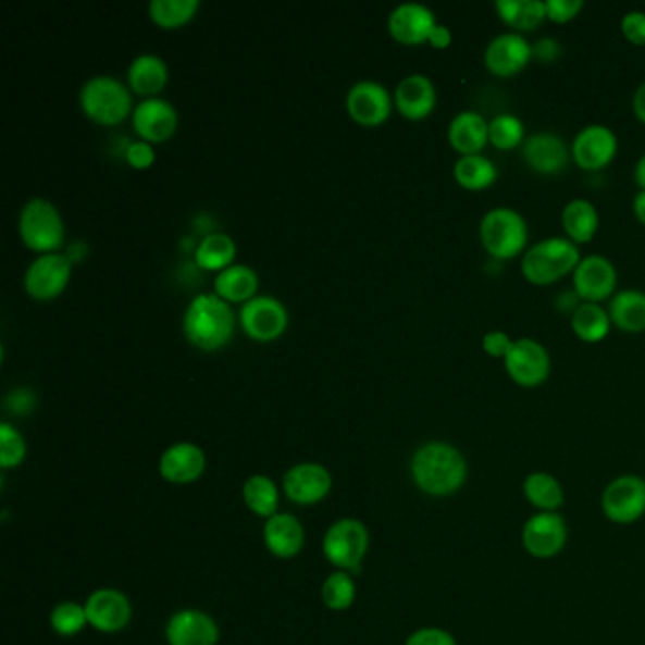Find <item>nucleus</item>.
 <instances>
[{
  "instance_id": "obj_1",
  "label": "nucleus",
  "mask_w": 645,
  "mask_h": 645,
  "mask_svg": "<svg viewBox=\"0 0 645 645\" xmlns=\"http://www.w3.org/2000/svg\"><path fill=\"white\" fill-rule=\"evenodd\" d=\"M414 485L430 496H450L464 485L468 464L462 452L449 443L422 445L411 460Z\"/></svg>"
},
{
  "instance_id": "obj_2",
  "label": "nucleus",
  "mask_w": 645,
  "mask_h": 645,
  "mask_svg": "<svg viewBox=\"0 0 645 645\" xmlns=\"http://www.w3.org/2000/svg\"><path fill=\"white\" fill-rule=\"evenodd\" d=\"M232 307L216 294H199L184 314V334L201 350H216L232 339Z\"/></svg>"
},
{
  "instance_id": "obj_3",
  "label": "nucleus",
  "mask_w": 645,
  "mask_h": 645,
  "mask_svg": "<svg viewBox=\"0 0 645 645\" xmlns=\"http://www.w3.org/2000/svg\"><path fill=\"white\" fill-rule=\"evenodd\" d=\"M580 248L568 237L539 240L529 248L521 261V273L530 284L549 286L580 265Z\"/></svg>"
},
{
  "instance_id": "obj_4",
  "label": "nucleus",
  "mask_w": 645,
  "mask_h": 645,
  "mask_svg": "<svg viewBox=\"0 0 645 645\" xmlns=\"http://www.w3.org/2000/svg\"><path fill=\"white\" fill-rule=\"evenodd\" d=\"M479 237L486 252L496 260H511L521 255L529 243V225L521 212L498 207L486 212L481 225Z\"/></svg>"
},
{
  "instance_id": "obj_5",
  "label": "nucleus",
  "mask_w": 645,
  "mask_h": 645,
  "mask_svg": "<svg viewBox=\"0 0 645 645\" xmlns=\"http://www.w3.org/2000/svg\"><path fill=\"white\" fill-rule=\"evenodd\" d=\"M80 104L87 116L102 125H116L131 112L129 89L114 76L99 74L84 84Z\"/></svg>"
},
{
  "instance_id": "obj_6",
  "label": "nucleus",
  "mask_w": 645,
  "mask_h": 645,
  "mask_svg": "<svg viewBox=\"0 0 645 645\" xmlns=\"http://www.w3.org/2000/svg\"><path fill=\"white\" fill-rule=\"evenodd\" d=\"M20 233L27 247L48 255L63 245L65 225L55 204L44 197H35L20 212Z\"/></svg>"
},
{
  "instance_id": "obj_7",
  "label": "nucleus",
  "mask_w": 645,
  "mask_h": 645,
  "mask_svg": "<svg viewBox=\"0 0 645 645\" xmlns=\"http://www.w3.org/2000/svg\"><path fill=\"white\" fill-rule=\"evenodd\" d=\"M370 545V534L363 522L342 519L327 529L324 536V555L342 570H358Z\"/></svg>"
},
{
  "instance_id": "obj_8",
  "label": "nucleus",
  "mask_w": 645,
  "mask_h": 645,
  "mask_svg": "<svg viewBox=\"0 0 645 645\" xmlns=\"http://www.w3.org/2000/svg\"><path fill=\"white\" fill-rule=\"evenodd\" d=\"M504 365L513 383L522 388H536L549 379L551 356L542 343L524 337L513 343L508 356L504 358Z\"/></svg>"
},
{
  "instance_id": "obj_9",
  "label": "nucleus",
  "mask_w": 645,
  "mask_h": 645,
  "mask_svg": "<svg viewBox=\"0 0 645 645\" xmlns=\"http://www.w3.org/2000/svg\"><path fill=\"white\" fill-rule=\"evenodd\" d=\"M604 516L616 524H632L645 513V481L638 475L613 479L603 494Z\"/></svg>"
},
{
  "instance_id": "obj_10",
  "label": "nucleus",
  "mask_w": 645,
  "mask_h": 645,
  "mask_svg": "<svg viewBox=\"0 0 645 645\" xmlns=\"http://www.w3.org/2000/svg\"><path fill=\"white\" fill-rule=\"evenodd\" d=\"M240 324L256 342H273L288 326V311L271 296H256L240 307Z\"/></svg>"
},
{
  "instance_id": "obj_11",
  "label": "nucleus",
  "mask_w": 645,
  "mask_h": 645,
  "mask_svg": "<svg viewBox=\"0 0 645 645\" xmlns=\"http://www.w3.org/2000/svg\"><path fill=\"white\" fill-rule=\"evenodd\" d=\"M616 286L617 269L606 256H585L573 271V290L583 303H600L613 298Z\"/></svg>"
},
{
  "instance_id": "obj_12",
  "label": "nucleus",
  "mask_w": 645,
  "mask_h": 645,
  "mask_svg": "<svg viewBox=\"0 0 645 645\" xmlns=\"http://www.w3.org/2000/svg\"><path fill=\"white\" fill-rule=\"evenodd\" d=\"M71 278L69 256L48 252L30 261L25 273V290L35 299L58 298Z\"/></svg>"
},
{
  "instance_id": "obj_13",
  "label": "nucleus",
  "mask_w": 645,
  "mask_h": 645,
  "mask_svg": "<svg viewBox=\"0 0 645 645\" xmlns=\"http://www.w3.org/2000/svg\"><path fill=\"white\" fill-rule=\"evenodd\" d=\"M568 529L562 517L542 511L530 517L522 529V545L534 559H553L565 549Z\"/></svg>"
},
{
  "instance_id": "obj_14",
  "label": "nucleus",
  "mask_w": 645,
  "mask_h": 645,
  "mask_svg": "<svg viewBox=\"0 0 645 645\" xmlns=\"http://www.w3.org/2000/svg\"><path fill=\"white\" fill-rule=\"evenodd\" d=\"M617 137L606 125H587L572 142V160L583 171L608 168L617 156Z\"/></svg>"
},
{
  "instance_id": "obj_15",
  "label": "nucleus",
  "mask_w": 645,
  "mask_h": 645,
  "mask_svg": "<svg viewBox=\"0 0 645 645\" xmlns=\"http://www.w3.org/2000/svg\"><path fill=\"white\" fill-rule=\"evenodd\" d=\"M532 58V46L519 33L498 35L485 50L486 69L500 78L517 76L529 66Z\"/></svg>"
},
{
  "instance_id": "obj_16",
  "label": "nucleus",
  "mask_w": 645,
  "mask_h": 645,
  "mask_svg": "<svg viewBox=\"0 0 645 645\" xmlns=\"http://www.w3.org/2000/svg\"><path fill=\"white\" fill-rule=\"evenodd\" d=\"M347 110L352 120L360 125H381L390 116L392 95L379 82H358L348 91Z\"/></svg>"
},
{
  "instance_id": "obj_17",
  "label": "nucleus",
  "mask_w": 645,
  "mask_h": 645,
  "mask_svg": "<svg viewBox=\"0 0 645 645\" xmlns=\"http://www.w3.org/2000/svg\"><path fill=\"white\" fill-rule=\"evenodd\" d=\"M572 148L555 133H536L522 142V160L534 173L559 174L568 168Z\"/></svg>"
},
{
  "instance_id": "obj_18",
  "label": "nucleus",
  "mask_w": 645,
  "mask_h": 645,
  "mask_svg": "<svg viewBox=\"0 0 645 645\" xmlns=\"http://www.w3.org/2000/svg\"><path fill=\"white\" fill-rule=\"evenodd\" d=\"M87 621L95 631L112 632L124 631L131 621V604L124 593L116 588H99L87 598Z\"/></svg>"
},
{
  "instance_id": "obj_19",
  "label": "nucleus",
  "mask_w": 645,
  "mask_h": 645,
  "mask_svg": "<svg viewBox=\"0 0 645 645\" xmlns=\"http://www.w3.org/2000/svg\"><path fill=\"white\" fill-rule=\"evenodd\" d=\"M176 124V110L161 97H148L133 110V127L146 142H163L173 137Z\"/></svg>"
},
{
  "instance_id": "obj_20",
  "label": "nucleus",
  "mask_w": 645,
  "mask_h": 645,
  "mask_svg": "<svg viewBox=\"0 0 645 645\" xmlns=\"http://www.w3.org/2000/svg\"><path fill=\"white\" fill-rule=\"evenodd\" d=\"M284 493L296 504L312 506L324 500L332 491V475L324 466L305 464L294 466L290 472L284 475Z\"/></svg>"
},
{
  "instance_id": "obj_21",
  "label": "nucleus",
  "mask_w": 645,
  "mask_h": 645,
  "mask_svg": "<svg viewBox=\"0 0 645 645\" xmlns=\"http://www.w3.org/2000/svg\"><path fill=\"white\" fill-rule=\"evenodd\" d=\"M435 15L429 7L421 2H404L392 10L388 17V30L398 42L417 46L429 42L435 29Z\"/></svg>"
},
{
  "instance_id": "obj_22",
  "label": "nucleus",
  "mask_w": 645,
  "mask_h": 645,
  "mask_svg": "<svg viewBox=\"0 0 645 645\" xmlns=\"http://www.w3.org/2000/svg\"><path fill=\"white\" fill-rule=\"evenodd\" d=\"M169 645H216L220 638L218 624L212 617L197 609H182L169 619Z\"/></svg>"
},
{
  "instance_id": "obj_23",
  "label": "nucleus",
  "mask_w": 645,
  "mask_h": 645,
  "mask_svg": "<svg viewBox=\"0 0 645 645\" xmlns=\"http://www.w3.org/2000/svg\"><path fill=\"white\" fill-rule=\"evenodd\" d=\"M204 452L194 443H176L169 447L160 460L161 477L174 485H188L204 472Z\"/></svg>"
},
{
  "instance_id": "obj_24",
  "label": "nucleus",
  "mask_w": 645,
  "mask_h": 645,
  "mask_svg": "<svg viewBox=\"0 0 645 645\" xmlns=\"http://www.w3.org/2000/svg\"><path fill=\"white\" fill-rule=\"evenodd\" d=\"M435 101H437V95H435L434 82L424 74L406 76L394 91L396 109L407 120H414V122L430 116L435 109Z\"/></svg>"
},
{
  "instance_id": "obj_25",
  "label": "nucleus",
  "mask_w": 645,
  "mask_h": 645,
  "mask_svg": "<svg viewBox=\"0 0 645 645\" xmlns=\"http://www.w3.org/2000/svg\"><path fill=\"white\" fill-rule=\"evenodd\" d=\"M263 539L275 557L292 559L303 549L305 530L301 522L290 513H276L265 522Z\"/></svg>"
},
{
  "instance_id": "obj_26",
  "label": "nucleus",
  "mask_w": 645,
  "mask_h": 645,
  "mask_svg": "<svg viewBox=\"0 0 645 645\" xmlns=\"http://www.w3.org/2000/svg\"><path fill=\"white\" fill-rule=\"evenodd\" d=\"M447 137L460 156H475L488 142V122L477 112L466 110L452 117Z\"/></svg>"
},
{
  "instance_id": "obj_27",
  "label": "nucleus",
  "mask_w": 645,
  "mask_h": 645,
  "mask_svg": "<svg viewBox=\"0 0 645 645\" xmlns=\"http://www.w3.org/2000/svg\"><path fill=\"white\" fill-rule=\"evenodd\" d=\"M611 324L627 334L645 332V294L640 290H623L613 294L608 307Z\"/></svg>"
},
{
  "instance_id": "obj_28",
  "label": "nucleus",
  "mask_w": 645,
  "mask_h": 645,
  "mask_svg": "<svg viewBox=\"0 0 645 645\" xmlns=\"http://www.w3.org/2000/svg\"><path fill=\"white\" fill-rule=\"evenodd\" d=\"M600 225V216L595 204L587 199H573L562 211V227L568 239L575 245H587L595 239Z\"/></svg>"
},
{
  "instance_id": "obj_29",
  "label": "nucleus",
  "mask_w": 645,
  "mask_h": 645,
  "mask_svg": "<svg viewBox=\"0 0 645 645\" xmlns=\"http://www.w3.org/2000/svg\"><path fill=\"white\" fill-rule=\"evenodd\" d=\"M127 76H129L133 91H137L138 95L153 97V95L160 94L163 87L168 86V63L160 55L142 53V55L133 59Z\"/></svg>"
},
{
  "instance_id": "obj_30",
  "label": "nucleus",
  "mask_w": 645,
  "mask_h": 645,
  "mask_svg": "<svg viewBox=\"0 0 645 645\" xmlns=\"http://www.w3.org/2000/svg\"><path fill=\"white\" fill-rule=\"evenodd\" d=\"M258 284H260V278H258L255 269L240 265V263L222 269L214 278L216 296L225 301H245L247 303L248 299L256 298Z\"/></svg>"
},
{
  "instance_id": "obj_31",
  "label": "nucleus",
  "mask_w": 645,
  "mask_h": 645,
  "mask_svg": "<svg viewBox=\"0 0 645 645\" xmlns=\"http://www.w3.org/2000/svg\"><path fill=\"white\" fill-rule=\"evenodd\" d=\"M494 8L501 22L519 35L537 29L547 20L545 2L539 0H498Z\"/></svg>"
},
{
  "instance_id": "obj_32",
  "label": "nucleus",
  "mask_w": 645,
  "mask_h": 645,
  "mask_svg": "<svg viewBox=\"0 0 645 645\" xmlns=\"http://www.w3.org/2000/svg\"><path fill=\"white\" fill-rule=\"evenodd\" d=\"M572 330L583 343H600L608 337L611 319L598 303H580L572 314Z\"/></svg>"
},
{
  "instance_id": "obj_33",
  "label": "nucleus",
  "mask_w": 645,
  "mask_h": 645,
  "mask_svg": "<svg viewBox=\"0 0 645 645\" xmlns=\"http://www.w3.org/2000/svg\"><path fill=\"white\" fill-rule=\"evenodd\" d=\"M496 178H498V169L483 153L460 156V160L455 163V181L470 191L491 188Z\"/></svg>"
},
{
  "instance_id": "obj_34",
  "label": "nucleus",
  "mask_w": 645,
  "mask_h": 645,
  "mask_svg": "<svg viewBox=\"0 0 645 645\" xmlns=\"http://www.w3.org/2000/svg\"><path fill=\"white\" fill-rule=\"evenodd\" d=\"M522 493L534 508L557 511L565 504V491L551 473L534 472L524 479Z\"/></svg>"
},
{
  "instance_id": "obj_35",
  "label": "nucleus",
  "mask_w": 645,
  "mask_h": 645,
  "mask_svg": "<svg viewBox=\"0 0 645 645\" xmlns=\"http://www.w3.org/2000/svg\"><path fill=\"white\" fill-rule=\"evenodd\" d=\"M235 252H237V248L227 233H211L197 245V265L207 269V271L220 273L222 269L232 265Z\"/></svg>"
},
{
  "instance_id": "obj_36",
  "label": "nucleus",
  "mask_w": 645,
  "mask_h": 645,
  "mask_svg": "<svg viewBox=\"0 0 645 645\" xmlns=\"http://www.w3.org/2000/svg\"><path fill=\"white\" fill-rule=\"evenodd\" d=\"M243 500L256 516L271 519L276 516L278 508V491L275 483L265 475H252L243 486Z\"/></svg>"
},
{
  "instance_id": "obj_37",
  "label": "nucleus",
  "mask_w": 645,
  "mask_h": 645,
  "mask_svg": "<svg viewBox=\"0 0 645 645\" xmlns=\"http://www.w3.org/2000/svg\"><path fill=\"white\" fill-rule=\"evenodd\" d=\"M199 10V0H152L148 12L161 27H178L188 23Z\"/></svg>"
},
{
  "instance_id": "obj_38",
  "label": "nucleus",
  "mask_w": 645,
  "mask_h": 645,
  "mask_svg": "<svg viewBox=\"0 0 645 645\" xmlns=\"http://www.w3.org/2000/svg\"><path fill=\"white\" fill-rule=\"evenodd\" d=\"M524 138V125L513 114H500L488 122V142L498 150H516L521 146Z\"/></svg>"
},
{
  "instance_id": "obj_39",
  "label": "nucleus",
  "mask_w": 645,
  "mask_h": 645,
  "mask_svg": "<svg viewBox=\"0 0 645 645\" xmlns=\"http://www.w3.org/2000/svg\"><path fill=\"white\" fill-rule=\"evenodd\" d=\"M356 598L355 581L347 572H334L327 575L322 585V600L327 608L334 611H343L352 606Z\"/></svg>"
},
{
  "instance_id": "obj_40",
  "label": "nucleus",
  "mask_w": 645,
  "mask_h": 645,
  "mask_svg": "<svg viewBox=\"0 0 645 645\" xmlns=\"http://www.w3.org/2000/svg\"><path fill=\"white\" fill-rule=\"evenodd\" d=\"M51 629L61 636H74L84 631L87 621L86 606L76 603H61L53 608L50 617Z\"/></svg>"
},
{
  "instance_id": "obj_41",
  "label": "nucleus",
  "mask_w": 645,
  "mask_h": 645,
  "mask_svg": "<svg viewBox=\"0 0 645 645\" xmlns=\"http://www.w3.org/2000/svg\"><path fill=\"white\" fill-rule=\"evenodd\" d=\"M27 452L25 447V439L22 434L10 426L8 422L0 424V466L8 470V468H15L23 462Z\"/></svg>"
},
{
  "instance_id": "obj_42",
  "label": "nucleus",
  "mask_w": 645,
  "mask_h": 645,
  "mask_svg": "<svg viewBox=\"0 0 645 645\" xmlns=\"http://www.w3.org/2000/svg\"><path fill=\"white\" fill-rule=\"evenodd\" d=\"M583 8H585L583 0H547L545 2L547 20L559 23V25L572 22L573 17L580 15Z\"/></svg>"
},
{
  "instance_id": "obj_43",
  "label": "nucleus",
  "mask_w": 645,
  "mask_h": 645,
  "mask_svg": "<svg viewBox=\"0 0 645 645\" xmlns=\"http://www.w3.org/2000/svg\"><path fill=\"white\" fill-rule=\"evenodd\" d=\"M624 38L634 46H645V12L634 10L621 20Z\"/></svg>"
},
{
  "instance_id": "obj_44",
  "label": "nucleus",
  "mask_w": 645,
  "mask_h": 645,
  "mask_svg": "<svg viewBox=\"0 0 645 645\" xmlns=\"http://www.w3.org/2000/svg\"><path fill=\"white\" fill-rule=\"evenodd\" d=\"M406 645H457V642L450 636L449 632L429 627V629L413 632L407 638Z\"/></svg>"
},
{
  "instance_id": "obj_45",
  "label": "nucleus",
  "mask_w": 645,
  "mask_h": 645,
  "mask_svg": "<svg viewBox=\"0 0 645 645\" xmlns=\"http://www.w3.org/2000/svg\"><path fill=\"white\" fill-rule=\"evenodd\" d=\"M125 158L129 161L133 168L146 169L152 165L156 160V153H153L152 145L146 142V140H135L127 146L125 150Z\"/></svg>"
},
{
  "instance_id": "obj_46",
  "label": "nucleus",
  "mask_w": 645,
  "mask_h": 645,
  "mask_svg": "<svg viewBox=\"0 0 645 645\" xmlns=\"http://www.w3.org/2000/svg\"><path fill=\"white\" fill-rule=\"evenodd\" d=\"M513 343L516 342H511L508 334L498 332V330L496 332H488L483 337V348H485L486 355L493 356V358H506L511 347H513Z\"/></svg>"
},
{
  "instance_id": "obj_47",
  "label": "nucleus",
  "mask_w": 645,
  "mask_h": 645,
  "mask_svg": "<svg viewBox=\"0 0 645 645\" xmlns=\"http://www.w3.org/2000/svg\"><path fill=\"white\" fill-rule=\"evenodd\" d=\"M532 55L542 63H555L560 58V44L557 38H542L536 46H532Z\"/></svg>"
},
{
  "instance_id": "obj_48",
  "label": "nucleus",
  "mask_w": 645,
  "mask_h": 645,
  "mask_svg": "<svg viewBox=\"0 0 645 645\" xmlns=\"http://www.w3.org/2000/svg\"><path fill=\"white\" fill-rule=\"evenodd\" d=\"M7 404L15 413H27L35 407V396L29 390H15L8 396Z\"/></svg>"
},
{
  "instance_id": "obj_49",
  "label": "nucleus",
  "mask_w": 645,
  "mask_h": 645,
  "mask_svg": "<svg viewBox=\"0 0 645 645\" xmlns=\"http://www.w3.org/2000/svg\"><path fill=\"white\" fill-rule=\"evenodd\" d=\"M430 44L437 48V50H445V48H449L450 42H452V35H450L449 27H445V25H435V29L432 30V35H430Z\"/></svg>"
},
{
  "instance_id": "obj_50",
  "label": "nucleus",
  "mask_w": 645,
  "mask_h": 645,
  "mask_svg": "<svg viewBox=\"0 0 645 645\" xmlns=\"http://www.w3.org/2000/svg\"><path fill=\"white\" fill-rule=\"evenodd\" d=\"M632 109H634V114H636V117H638L640 122L645 124V82L640 84L638 89H636V94H634Z\"/></svg>"
},
{
  "instance_id": "obj_51",
  "label": "nucleus",
  "mask_w": 645,
  "mask_h": 645,
  "mask_svg": "<svg viewBox=\"0 0 645 645\" xmlns=\"http://www.w3.org/2000/svg\"><path fill=\"white\" fill-rule=\"evenodd\" d=\"M632 209H634V214H636L640 222L645 225V189H642L638 196L634 197Z\"/></svg>"
},
{
  "instance_id": "obj_52",
  "label": "nucleus",
  "mask_w": 645,
  "mask_h": 645,
  "mask_svg": "<svg viewBox=\"0 0 645 645\" xmlns=\"http://www.w3.org/2000/svg\"><path fill=\"white\" fill-rule=\"evenodd\" d=\"M634 181H636L640 188L645 189V153L640 158L636 168H634Z\"/></svg>"
}]
</instances>
